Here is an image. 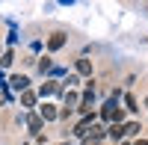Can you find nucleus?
Returning <instances> with one entry per match:
<instances>
[{
	"label": "nucleus",
	"mask_w": 148,
	"mask_h": 145,
	"mask_svg": "<svg viewBox=\"0 0 148 145\" xmlns=\"http://www.w3.org/2000/svg\"><path fill=\"white\" fill-rule=\"evenodd\" d=\"M101 116L107 118L110 124H119V122H121V110H119V98H113V101H107V104H104V110H101Z\"/></svg>",
	"instance_id": "1"
},
{
	"label": "nucleus",
	"mask_w": 148,
	"mask_h": 145,
	"mask_svg": "<svg viewBox=\"0 0 148 145\" xmlns=\"http://www.w3.org/2000/svg\"><path fill=\"white\" fill-rule=\"evenodd\" d=\"M9 86L15 89V92H27V86H30V80L24 77V74H15V77L9 80Z\"/></svg>",
	"instance_id": "2"
},
{
	"label": "nucleus",
	"mask_w": 148,
	"mask_h": 145,
	"mask_svg": "<svg viewBox=\"0 0 148 145\" xmlns=\"http://www.w3.org/2000/svg\"><path fill=\"white\" fill-rule=\"evenodd\" d=\"M92 124H95V116H86L83 122L77 124V130H74V133H77V136H86V133L92 130Z\"/></svg>",
	"instance_id": "3"
},
{
	"label": "nucleus",
	"mask_w": 148,
	"mask_h": 145,
	"mask_svg": "<svg viewBox=\"0 0 148 145\" xmlns=\"http://www.w3.org/2000/svg\"><path fill=\"white\" fill-rule=\"evenodd\" d=\"M62 44H65V36H62V33H53L51 39H47V47H51V51H59Z\"/></svg>",
	"instance_id": "4"
},
{
	"label": "nucleus",
	"mask_w": 148,
	"mask_h": 145,
	"mask_svg": "<svg viewBox=\"0 0 148 145\" xmlns=\"http://www.w3.org/2000/svg\"><path fill=\"white\" fill-rule=\"evenodd\" d=\"M56 116H59V113L53 110V107H51V104H45V107H42V116H39V118H42V122H53Z\"/></svg>",
	"instance_id": "5"
},
{
	"label": "nucleus",
	"mask_w": 148,
	"mask_h": 145,
	"mask_svg": "<svg viewBox=\"0 0 148 145\" xmlns=\"http://www.w3.org/2000/svg\"><path fill=\"white\" fill-rule=\"evenodd\" d=\"M77 74H83V77L92 74V62L89 59H77Z\"/></svg>",
	"instance_id": "6"
},
{
	"label": "nucleus",
	"mask_w": 148,
	"mask_h": 145,
	"mask_svg": "<svg viewBox=\"0 0 148 145\" xmlns=\"http://www.w3.org/2000/svg\"><path fill=\"white\" fill-rule=\"evenodd\" d=\"M80 104H83V110H89V107L95 104V89H89V92H83V98H80Z\"/></svg>",
	"instance_id": "7"
},
{
	"label": "nucleus",
	"mask_w": 148,
	"mask_h": 145,
	"mask_svg": "<svg viewBox=\"0 0 148 145\" xmlns=\"http://www.w3.org/2000/svg\"><path fill=\"white\" fill-rule=\"evenodd\" d=\"M53 92H59V86H56V83H42V89H39V95H42V98H47V95H53Z\"/></svg>",
	"instance_id": "8"
},
{
	"label": "nucleus",
	"mask_w": 148,
	"mask_h": 145,
	"mask_svg": "<svg viewBox=\"0 0 148 145\" xmlns=\"http://www.w3.org/2000/svg\"><path fill=\"white\" fill-rule=\"evenodd\" d=\"M33 104H36V92H30V89L21 92V107H33Z\"/></svg>",
	"instance_id": "9"
},
{
	"label": "nucleus",
	"mask_w": 148,
	"mask_h": 145,
	"mask_svg": "<svg viewBox=\"0 0 148 145\" xmlns=\"http://www.w3.org/2000/svg\"><path fill=\"white\" fill-rule=\"evenodd\" d=\"M107 133H110V136H113V139L119 142L121 136H125V127H121V124H110V130H107Z\"/></svg>",
	"instance_id": "10"
},
{
	"label": "nucleus",
	"mask_w": 148,
	"mask_h": 145,
	"mask_svg": "<svg viewBox=\"0 0 148 145\" xmlns=\"http://www.w3.org/2000/svg\"><path fill=\"white\" fill-rule=\"evenodd\" d=\"M27 124H30V130H36V133H39V130H42V118H39V116H30Z\"/></svg>",
	"instance_id": "11"
},
{
	"label": "nucleus",
	"mask_w": 148,
	"mask_h": 145,
	"mask_svg": "<svg viewBox=\"0 0 148 145\" xmlns=\"http://www.w3.org/2000/svg\"><path fill=\"white\" fill-rule=\"evenodd\" d=\"M86 136H92V142H98V139L104 136V127H98V124H92V130H89V133H86Z\"/></svg>",
	"instance_id": "12"
},
{
	"label": "nucleus",
	"mask_w": 148,
	"mask_h": 145,
	"mask_svg": "<svg viewBox=\"0 0 148 145\" xmlns=\"http://www.w3.org/2000/svg\"><path fill=\"white\" fill-rule=\"evenodd\" d=\"M65 104H68V110H71V107H77V104H80V98H77L74 92H68V95H65Z\"/></svg>",
	"instance_id": "13"
},
{
	"label": "nucleus",
	"mask_w": 148,
	"mask_h": 145,
	"mask_svg": "<svg viewBox=\"0 0 148 145\" xmlns=\"http://www.w3.org/2000/svg\"><path fill=\"white\" fill-rule=\"evenodd\" d=\"M51 65H53V62H51L47 56H45V59H39V71H42V74H45V71H51Z\"/></svg>",
	"instance_id": "14"
},
{
	"label": "nucleus",
	"mask_w": 148,
	"mask_h": 145,
	"mask_svg": "<svg viewBox=\"0 0 148 145\" xmlns=\"http://www.w3.org/2000/svg\"><path fill=\"white\" fill-rule=\"evenodd\" d=\"M136 130H139V122H127V124H125V136H127V133H136Z\"/></svg>",
	"instance_id": "15"
},
{
	"label": "nucleus",
	"mask_w": 148,
	"mask_h": 145,
	"mask_svg": "<svg viewBox=\"0 0 148 145\" xmlns=\"http://www.w3.org/2000/svg\"><path fill=\"white\" fill-rule=\"evenodd\" d=\"M125 104H127V110H136V98L133 95H125Z\"/></svg>",
	"instance_id": "16"
},
{
	"label": "nucleus",
	"mask_w": 148,
	"mask_h": 145,
	"mask_svg": "<svg viewBox=\"0 0 148 145\" xmlns=\"http://www.w3.org/2000/svg\"><path fill=\"white\" fill-rule=\"evenodd\" d=\"M12 59H15L12 53H3V59H0V65H3V68H9V65H12Z\"/></svg>",
	"instance_id": "17"
},
{
	"label": "nucleus",
	"mask_w": 148,
	"mask_h": 145,
	"mask_svg": "<svg viewBox=\"0 0 148 145\" xmlns=\"http://www.w3.org/2000/svg\"><path fill=\"white\" fill-rule=\"evenodd\" d=\"M133 145H148V139H136V142H133Z\"/></svg>",
	"instance_id": "18"
},
{
	"label": "nucleus",
	"mask_w": 148,
	"mask_h": 145,
	"mask_svg": "<svg viewBox=\"0 0 148 145\" xmlns=\"http://www.w3.org/2000/svg\"><path fill=\"white\" fill-rule=\"evenodd\" d=\"M119 145H127V142H119Z\"/></svg>",
	"instance_id": "19"
},
{
	"label": "nucleus",
	"mask_w": 148,
	"mask_h": 145,
	"mask_svg": "<svg viewBox=\"0 0 148 145\" xmlns=\"http://www.w3.org/2000/svg\"><path fill=\"white\" fill-rule=\"evenodd\" d=\"M145 104H148V98H145Z\"/></svg>",
	"instance_id": "20"
},
{
	"label": "nucleus",
	"mask_w": 148,
	"mask_h": 145,
	"mask_svg": "<svg viewBox=\"0 0 148 145\" xmlns=\"http://www.w3.org/2000/svg\"><path fill=\"white\" fill-rule=\"evenodd\" d=\"M95 145H98V142H95Z\"/></svg>",
	"instance_id": "21"
}]
</instances>
